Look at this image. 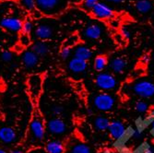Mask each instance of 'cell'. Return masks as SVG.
Returning a JSON list of instances; mask_svg holds the SVG:
<instances>
[{
  "instance_id": "24",
  "label": "cell",
  "mask_w": 154,
  "mask_h": 153,
  "mask_svg": "<svg viewBox=\"0 0 154 153\" xmlns=\"http://www.w3.org/2000/svg\"><path fill=\"white\" fill-rule=\"evenodd\" d=\"M79 36L76 34H72L69 37H67L65 41L63 43V47H69V48H72L73 46H76L77 44L79 43Z\"/></svg>"
},
{
  "instance_id": "27",
  "label": "cell",
  "mask_w": 154,
  "mask_h": 153,
  "mask_svg": "<svg viewBox=\"0 0 154 153\" xmlns=\"http://www.w3.org/2000/svg\"><path fill=\"white\" fill-rule=\"evenodd\" d=\"M136 110L137 111L138 113H140V114H144L146 113L148 109H149V106L148 104L145 103V102H142V101H139L136 103V106H135Z\"/></svg>"
},
{
  "instance_id": "8",
  "label": "cell",
  "mask_w": 154,
  "mask_h": 153,
  "mask_svg": "<svg viewBox=\"0 0 154 153\" xmlns=\"http://www.w3.org/2000/svg\"><path fill=\"white\" fill-rule=\"evenodd\" d=\"M91 14L97 19L108 20L114 17V11L109 6L103 2H98L91 10Z\"/></svg>"
},
{
  "instance_id": "14",
  "label": "cell",
  "mask_w": 154,
  "mask_h": 153,
  "mask_svg": "<svg viewBox=\"0 0 154 153\" xmlns=\"http://www.w3.org/2000/svg\"><path fill=\"white\" fill-rule=\"evenodd\" d=\"M17 134L12 127H4L0 128V140L4 143L9 144L16 140Z\"/></svg>"
},
{
  "instance_id": "26",
  "label": "cell",
  "mask_w": 154,
  "mask_h": 153,
  "mask_svg": "<svg viewBox=\"0 0 154 153\" xmlns=\"http://www.w3.org/2000/svg\"><path fill=\"white\" fill-rule=\"evenodd\" d=\"M33 30V22L31 20H25L22 23V28H21V33H25L30 35V33Z\"/></svg>"
},
{
  "instance_id": "9",
  "label": "cell",
  "mask_w": 154,
  "mask_h": 153,
  "mask_svg": "<svg viewBox=\"0 0 154 153\" xmlns=\"http://www.w3.org/2000/svg\"><path fill=\"white\" fill-rule=\"evenodd\" d=\"M107 130L110 136L116 140H120L127 134V128H125V124L120 121L111 122Z\"/></svg>"
},
{
  "instance_id": "6",
  "label": "cell",
  "mask_w": 154,
  "mask_h": 153,
  "mask_svg": "<svg viewBox=\"0 0 154 153\" xmlns=\"http://www.w3.org/2000/svg\"><path fill=\"white\" fill-rule=\"evenodd\" d=\"M133 91L142 98H150L154 96V83L149 80H140L135 83Z\"/></svg>"
},
{
  "instance_id": "21",
  "label": "cell",
  "mask_w": 154,
  "mask_h": 153,
  "mask_svg": "<svg viewBox=\"0 0 154 153\" xmlns=\"http://www.w3.org/2000/svg\"><path fill=\"white\" fill-rule=\"evenodd\" d=\"M110 121L108 118L104 117V116H98L94 119L93 124H94V127L97 130H100V131H105L108 129L109 127V124H110Z\"/></svg>"
},
{
  "instance_id": "12",
  "label": "cell",
  "mask_w": 154,
  "mask_h": 153,
  "mask_svg": "<svg viewBox=\"0 0 154 153\" xmlns=\"http://www.w3.org/2000/svg\"><path fill=\"white\" fill-rule=\"evenodd\" d=\"M103 30L100 25L98 24H91L87 26L85 29H84L82 35L85 37L86 39L90 40H97L102 36Z\"/></svg>"
},
{
  "instance_id": "25",
  "label": "cell",
  "mask_w": 154,
  "mask_h": 153,
  "mask_svg": "<svg viewBox=\"0 0 154 153\" xmlns=\"http://www.w3.org/2000/svg\"><path fill=\"white\" fill-rule=\"evenodd\" d=\"M20 5L27 11L33 12L36 9L35 0H20Z\"/></svg>"
},
{
  "instance_id": "29",
  "label": "cell",
  "mask_w": 154,
  "mask_h": 153,
  "mask_svg": "<svg viewBox=\"0 0 154 153\" xmlns=\"http://www.w3.org/2000/svg\"><path fill=\"white\" fill-rule=\"evenodd\" d=\"M71 53H72L71 48H69V47H62V49L60 51V57H61L62 59L66 60L69 57H70Z\"/></svg>"
},
{
  "instance_id": "40",
  "label": "cell",
  "mask_w": 154,
  "mask_h": 153,
  "mask_svg": "<svg viewBox=\"0 0 154 153\" xmlns=\"http://www.w3.org/2000/svg\"><path fill=\"white\" fill-rule=\"evenodd\" d=\"M150 116H152L154 118V109H152V111L150 112Z\"/></svg>"
},
{
  "instance_id": "22",
  "label": "cell",
  "mask_w": 154,
  "mask_h": 153,
  "mask_svg": "<svg viewBox=\"0 0 154 153\" xmlns=\"http://www.w3.org/2000/svg\"><path fill=\"white\" fill-rule=\"evenodd\" d=\"M108 64V60L105 55H98L94 59V68L96 71H103Z\"/></svg>"
},
{
  "instance_id": "41",
  "label": "cell",
  "mask_w": 154,
  "mask_h": 153,
  "mask_svg": "<svg viewBox=\"0 0 154 153\" xmlns=\"http://www.w3.org/2000/svg\"><path fill=\"white\" fill-rule=\"evenodd\" d=\"M152 57V59H153V61H154V53L152 54V57Z\"/></svg>"
},
{
  "instance_id": "19",
  "label": "cell",
  "mask_w": 154,
  "mask_h": 153,
  "mask_svg": "<svg viewBox=\"0 0 154 153\" xmlns=\"http://www.w3.org/2000/svg\"><path fill=\"white\" fill-rule=\"evenodd\" d=\"M32 51L34 52L38 57H43L49 52V46L45 41H35L32 46Z\"/></svg>"
},
{
  "instance_id": "23",
  "label": "cell",
  "mask_w": 154,
  "mask_h": 153,
  "mask_svg": "<svg viewBox=\"0 0 154 153\" xmlns=\"http://www.w3.org/2000/svg\"><path fill=\"white\" fill-rule=\"evenodd\" d=\"M70 153H91V150L86 144L77 143L71 148Z\"/></svg>"
},
{
  "instance_id": "34",
  "label": "cell",
  "mask_w": 154,
  "mask_h": 153,
  "mask_svg": "<svg viewBox=\"0 0 154 153\" xmlns=\"http://www.w3.org/2000/svg\"><path fill=\"white\" fill-rule=\"evenodd\" d=\"M141 135H142V132H141L140 129H137V130H135L133 132V136L135 138H139V137L141 136Z\"/></svg>"
},
{
  "instance_id": "20",
  "label": "cell",
  "mask_w": 154,
  "mask_h": 153,
  "mask_svg": "<svg viewBox=\"0 0 154 153\" xmlns=\"http://www.w3.org/2000/svg\"><path fill=\"white\" fill-rule=\"evenodd\" d=\"M136 9L141 14L149 12L152 8V2L150 0H137L135 3Z\"/></svg>"
},
{
  "instance_id": "15",
  "label": "cell",
  "mask_w": 154,
  "mask_h": 153,
  "mask_svg": "<svg viewBox=\"0 0 154 153\" xmlns=\"http://www.w3.org/2000/svg\"><path fill=\"white\" fill-rule=\"evenodd\" d=\"M22 61L26 67L32 68L39 62V57L32 51H26L22 55Z\"/></svg>"
},
{
  "instance_id": "39",
  "label": "cell",
  "mask_w": 154,
  "mask_h": 153,
  "mask_svg": "<svg viewBox=\"0 0 154 153\" xmlns=\"http://www.w3.org/2000/svg\"><path fill=\"white\" fill-rule=\"evenodd\" d=\"M0 153H8L5 149H3V148H0Z\"/></svg>"
},
{
  "instance_id": "4",
  "label": "cell",
  "mask_w": 154,
  "mask_h": 153,
  "mask_svg": "<svg viewBox=\"0 0 154 153\" xmlns=\"http://www.w3.org/2000/svg\"><path fill=\"white\" fill-rule=\"evenodd\" d=\"M115 103V98L108 93H100L93 98L94 107L97 110L102 111V112H109L114 108Z\"/></svg>"
},
{
  "instance_id": "7",
  "label": "cell",
  "mask_w": 154,
  "mask_h": 153,
  "mask_svg": "<svg viewBox=\"0 0 154 153\" xmlns=\"http://www.w3.org/2000/svg\"><path fill=\"white\" fill-rule=\"evenodd\" d=\"M22 23V20L15 16H7L0 19V27L11 32H18L21 31Z\"/></svg>"
},
{
  "instance_id": "18",
  "label": "cell",
  "mask_w": 154,
  "mask_h": 153,
  "mask_svg": "<svg viewBox=\"0 0 154 153\" xmlns=\"http://www.w3.org/2000/svg\"><path fill=\"white\" fill-rule=\"evenodd\" d=\"M45 149L48 153H65V146L59 140H52L48 142Z\"/></svg>"
},
{
  "instance_id": "1",
  "label": "cell",
  "mask_w": 154,
  "mask_h": 153,
  "mask_svg": "<svg viewBox=\"0 0 154 153\" xmlns=\"http://www.w3.org/2000/svg\"><path fill=\"white\" fill-rule=\"evenodd\" d=\"M43 77L39 74L31 75L27 78V90L32 103H37L43 91Z\"/></svg>"
},
{
  "instance_id": "30",
  "label": "cell",
  "mask_w": 154,
  "mask_h": 153,
  "mask_svg": "<svg viewBox=\"0 0 154 153\" xmlns=\"http://www.w3.org/2000/svg\"><path fill=\"white\" fill-rule=\"evenodd\" d=\"M98 2H99V0H84L82 6H83L84 8H86V9H88V10H91L92 8H93Z\"/></svg>"
},
{
  "instance_id": "13",
  "label": "cell",
  "mask_w": 154,
  "mask_h": 153,
  "mask_svg": "<svg viewBox=\"0 0 154 153\" xmlns=\"http://www.w3.org/2000/svg\"><path fill=\"white\" fill-rule=\"evenodd\" d=\"M87 61H84L82 59H79V58H77V57H73L70 59V61L68 62V68L69 70L73 73H76V74H79V73H82L86 70L87 68Z\"/></svg>"
},
{
  "instance_id": "33",
  "label": "cell",
  "mask_w": 154,
  "mask_h": 153,
  "mask_svg": "<svg viewBox=\"0 0 154 153\" xmlns=\"http://www.w3.org/2000/svg\"><path fill=\"white\" fill-rule=\"evenodd\" d=\"M52 112H53V114L54 115H61L62 113H63V108L61 107V106H54L53 109H52Z\"/></svg>"
},
{
  "instance_id": "10",
  "label": "cell",
  "mask_w": 154,
  "mask_h": 153,
  "mask_svg": "<svg viewBox=\"0 0 154 153\" xmlns=\"http://www.w3.org/2000/svg\"><path fill=\"white\" fill-rule=\"evenodd\" d=\"M47 129L54 135H61L66 132V123L60 118H53L47 123Z\"/></svg>"
},
{
  "instance_id": "2",
  "label": "cell",
  "mask_w": 154,
  "mask_h": 153,
  "mask_svg": "<svg viewBox=\"0 0 154 153\" xmlns=\"http://www.w3.org/2000/svg\"><path fill=\"white\" fill-rule=\"evenodd\" d=\"M36 9L42 14L47 16H54L62 9V0H35Z\"/></svg>"
},
{
  "instance_id": "17",
  "label": "cell",
  "mask_w": 154,
  "mask_h": 153,
  "mask_svg": "<svg viewBox=\"0 0 154 153\" xmlns=\"http://www.w3.org/2000/svg\"><path fill=\"white\" fill-rule=\"evenodd\" d=\"M125 66H127V61L123 57H116L111 61L110 67L115 73H122Z\"/></svg>"
},
{
  "instance_id": "38",
  "label": "cell",
  "mask_w": 154,
  "mask_h": 153,
  "mask_svg": "<svg viewBox=\"0 0 154 153\" xmlns=\"http://www.w3.org/2000/svg\"><path fill=\"white\" fill-rule=\"evenodd\" d=\"M151 127H152V133H153V135H154V118H153L152 121H151Z\"/></svg>"
},
{
  "instance_id": "5",
  "label": "cell",
  "mask_w": 154,
  "mask_h": 153,
  "mask_svg": "<svg viewBox=\"0 0 154 153\" xmlns=\"http://www.w3.org/2000/svg\"><path fill=\"white\" fill-rule=\"evenodd\" d=\"M116 78L109 73H100L95 78L96 86L103 90H111L116 87Z\"/></svg>"
},
{
  "instance_id": "37",
  "label": "cell",
  "mask_w": 154,
  "mask_h": 153,
  "mask_svg": "<svg viewBox=\"0 0 154 153\" xmlns=\"http://www.w3.org/2000/svg\"><path fill=\"white\" fill-rule=\"evenodd\" d=\"M108 1L113 2V3H120V2H122V1H123V0H108Z\"/></svg>"
},
{
  "instance_id": "16",
  "label": "cell",
  "mask_w": 154,
  "mask_h": 153,
  "mask_svg": "<svg viewBox=\"0 0 154 153\" xmlns=\"http://www.w3.org/2000/svg\"><path fill=\"white\" fill-rule=\"evenodd\" d=\"M74 54H75V57L82 59L84 61H87V60L91 58V57H92V51L88 46L78 45L75 48Z\"/></svg>"
},
{
  "instance_id": "11",
  "label": "cell",
  "mask_w": 154,
  "mask_h": 153,
  "mask_svg": "<svg viewBox=\"0 0 154 153\" xmlns=\"http://www.w3.org/2000/svg\"><path fill=\"white\" fill-rule=\"evenodd\" d=\"M34 34L39 40L46 41V40H50L53 37L54 30L48 24H40L35 28Z\"/></svg>"
},
{
  "instance_id": "31",
  "label": "cell",
  "mask_w": 154,
  "mask_h": 153,
  "mask_svg": "<svg viewBox=\"0 0 154 153\" xmlns=\"http://www.w3.org/2000/svg\"><path fill=\"white\" fill-rule=\"evenodd\" d=\"M1 59L4 61V62H10L12 61L13 59V54L9 51H4L2 54H1Z\"/></svg>"
},
{
  "instance_id": "36",
  "label": "cell",
  "mask_w": 154,
  "mask_h": 153,
  "mask_svg": "<svg viewBox=\"0 0 154 153\" xmlns=\"http://www.w3.org/2000/svg\"><path fill=\"white\" fill-rule=\"evenodd\" d=\"M10 153H24V152L20 149H13Z\"/></svg>"
},
{
  "instance_id": "28",
  "label": "cell",
  "mask_w": 154,
  "mask_h": 153,
  "mask_svg": "<svg viewBox=\"0 0 154 153\" xmlns=\"http://www.w3.org/2000/svg\"><path fill=\"white\" fill-rule=\"evenodd\" d=\"M20 43L22 46L24 47H27V46H29L31 44V37L30 35H28V34H25V33H21L20 36Z\"/></svg>"
},
{
  "instance_id": "35",
  "label": "cell",
  "mask_w": 154,
  "mask_h": 153,
  "mask_svg": "<svg viewBox=\"0 0 154 153\" xmlns=\"http://www.w3.org/2000/svg\"><path fill=\"white\" fill-rule=\"evenodd\" d=\"M144 153H154V147H148Z\"/></svg>"
},
{
  "instance_id": "32",
  "label": "cell",
  "mask_w": 154,
  "mask_h": 153,
  "mask_svg": "<svg viewBox=\"0 0 154 153\" xmlns=\"http://www.w3.org/2000/svg\"><path fill=\"white\" fill-rule=\"evenodd\" d=\"M121 35L124 39H129L131 37V32L128 29L127 27H124L121 30Z\"/></svg>"
},
{
  "instance_id": "3",
  "label": "cell",
  "mask_w": 154,
  "mask_h": 153,
  "mask_svg": "<svg viewBox=\"0 0 154 153\" xmlns=\"http://www.w3.org/2000/svg\"><path fill=\"white\" fill-rule=\"evenodd\" d=\"M30 131L35 140L41 141L44 139L45 135V124L44 123L43 117L38 112L33 115L30 123Z\"/></svg>"
}]
</instances>
